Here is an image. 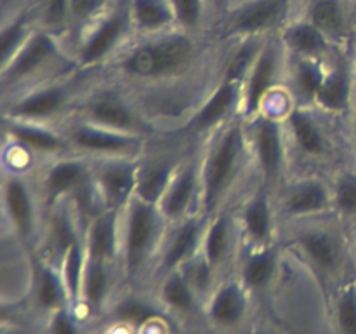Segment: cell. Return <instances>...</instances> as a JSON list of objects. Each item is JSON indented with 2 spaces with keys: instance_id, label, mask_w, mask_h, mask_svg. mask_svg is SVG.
Segmentation results:
<instances>
[{
  "instance_id": "6da1fadb",
  "label": "cell",
  "mask_w": 356,
  "mask_h": 334,
  "mask_svg": "<svg viewBox=\"0 0 356 334\" xmlns=\"http://www.w3.org/2000/svg\"><path fill=\"white\" fill-rule=\"evenodd\" d=\"M250 159L249 125L235 117L209 134L200 164V214L211 216L221 211V204Z\"/></svg>"
},
{
  "instance_id": "7a4b0ae2",
  "label": "cell",
  "mask_w": 356,
  "mask_h": 334,
  "mask_svg": "<svg viewBox=\"0 0 356 334\" xmlns=\"http://www.w3.org/2000/svg\"><path fill=\"white\" fill-rule=\"evenodd\" d=\"M198 54L197 40L181 28L143 37L117 56V72L136 84L170 82L186 75Z\"/></svg>"
},
{
  "instance_id": "3957f363",
  "label": "cell",
  "mask_w": 356,
  "mask_h": 334,
  "mask_svg": "<svg viewBox=\"0 0 356 334\" xmlns=\"http://www.w3.org/2000/svg\"><path fill=\"white\" fill-rule=\"evenodd\" d=\"M169 223L155 204L134 197L120 211L118 263L127 280L138 277L153 257H159Z\"/></svg>"
},
{
  "instance_id": "277c9868",
  "label": "cell",
  "mask_w": 356,
  "mask_h": 334,
  "mask_svg": "<svg viewBox=\"0 0 356 334\" xmlns=\"http://www.w3.org/2000/svg\"><path fill=\"white\" fill-rule=\"evenodd\" d=\"M134 30L129 0H117L99 17L80 31L73 63L80 70H92L118 56Z\"/></svg>"
},
{
  "instance_id": "5b68a950",
  "label": "cell",
  "mask_w": 356,
  "mask_h": 334,
  "mask_svg": "<svg viewBox=\"0 0 356 334\" xmlns=\"http://www.w3.org/2000/svg\"><path fill=\"white\" fill-rule=\"evenodd\" d=\"M61 59L63 51L59 37L38 26L26 44L16 52V56L0 70L2 90L6 94H16L26 89L28 84L35 86V82Z\"/></svg>"
},
{
  "instance_id": "8992f818",
  "label": "cell",
  "mask_w": 356,
  "mask_h": 334,
  "mask_svg": "<svg viewBox=\"0 0 356 334\" xmlns=\"http://www.w3.org/2000/svg\"><path fill=\"white\" fill-rule=\"evenodd\" d=\"M63 132L72 152L89 160L139 159L146 148L145 136L111 131L79 118H72Z\"/></svg>"
},
{
  "instance_id": "52a82bcc",
  "label": "cell",
  "mask_w": 356,
  "mask_h": 334,
  "mask_svg": "<svg viewBox=\"0 0 356 334\" xmlns=\"http://www.w3.org/2000/svg\"><path fill=\"white\" fill-rule=\"evenodd\" d=\"M14 100L3 104V118L52 124L73 101V82L56 77L13 94Z\"/></svg>"
},
{
  "instance_id": "ba28073f",
  "label": "cell",
  "mask_w": 356,
  "mask_h": 334,
  "mask_svg": "<svg viewBox=\"0 0 356 334\" xmlns=\"http://www.w3.org/2000/svg\"><path fill=\"white\" fill-rule=\"evenodd\" d=\"M284 45L280 38H270L263 42L252 66L247 72L242 89V106L240 117L243 120H252L263 111L268 97L280 89L282 77H284Z\"/></svg>"
},
{
  "instance_id": "9c48e42d",
  "label": "cell",
  "mask_w": 356,
  "mask_h": 334,
  "mask_svg": "<svg viewBox=\"0 0 356 334\" xmlns=\"http://www.w3.org/2000/svg\"><path fill=\"white\" fill-rule=\"evenodd\" d=\"M250 159L259 173L263 186L271 188L282 177L287 162V132L282 118L261 113L247 122Z\"/></svg>"
},
{
  "instance_id": "30bf717a",
  "label": "cell",
  "mask_w": 356,
  "mask_h": 334,
  "mask_svg": "<svg viewBox=\"0 0 356 334\" xmlns=\"http://www.w3.org/2000/svg\"><path fill=\"white\" fill-rule=\"evenodd\" d=\"M40 198L23 173H6L2 181L3 218L14 237L33 246L40 233Z\"/></svg>"
},
{
  "instance_id": "8fae6325",
  "label": "cell",
  "mask_w": 356,
  "mask_h": 334,
  "mask_svg": "<svg viewBox=\"0 0 356 334\" xmlns=\"http://www.w3.org/2000/svg\"><path fill=\"white\" fill-rule=\"evenodd\" d=\"M73 118L111 129V131L125 132L134 136H148L152 127L145 120L138 108L117 94H96L76 106Z\"/></svg>"
},
{
  "instance_id": "7c38bea8",
  "label": "cell",
  "mask_w": 356,
  "mask_h": 334,
  "mask_svg": "<svg viewBox=\"0 0 356 334\" xmlns=\"http://www.w3.org/2000/svg\"><path fill=\"white\" fill-rule=\"evenodd\" d=\"M92 180V164L89 159L76 153L54 157L40 176L42 204L47 209L54 207L59 202L75 197L89 181Z\"/></svg>"
},
{
  "instance_id": "4fadbf2b",
  "label": "cell",
  "mask_w": 356,
  "mask_h": 334,
  "mask_svg": "<svg viewBox=\"0 0 356 334\" xmlns=\"http://www.w3.org/2000/svg\"><path fill=\"white\" fill-rule=\"evenodd\" d=\"M92 164V183L104 209L122 211L138 190L141 159H101Z\"/></svg>"
},
{
  "instance_id": "5bb4252c",
  "label": "cell",
  "mask_w": 356,
  "mask_h": 334,
  "mask_svg": "<svg viewBox=\"0 0 356 334\" xmlns=\"http://www.w3.org/2000/svg\"><path fill=\"white\" fill-rule=\"evenodd\" d=\"M292 0H249L228 14L225 37L259 38L280 26L291 9Z\"/></svg>"
},
{
  "instance_id": "9a60e30c",
  "label": "cell",
  "mask_w": 356,
  "mask_h": 334,
  "mask_svg": "<svg viewBox=\"0 0 356 334\" xmlns=\"http://www.w3.org/2000/svg\"><path fill=\"white\" fill-rule=\"evenodd\" d=\"M200 164L188 160L177 166L169 186L156 204L169 225L200 214Z\"/></svg>"
},
{
  "instance_id": "2e32d148",
  "label": "cell",
  "mask_w": 356,
  "mask_h": 334,
  "mask_svg": "<svg viewBox=\"0 0 356 334\" xmlns=\"http://www.w3.org/2000/svg\"><path fill=\"white\" fill-rule=\"evenodd\" d=\"M207 218L209 216L205 214H195L169 225L159 253V270L162 275L181 270L184 264L200 254Z\"/></svg>"
},
{
  "instance_id": "e0dca14e",
  "label": "cell",
  "mask_w": 356,
  "mask_h": 334,
  "mask_svg": "<svg viewBox=\"0 0 356 334\" xmlns=\"http://www.w3.org/2000/svg\"><path fill=\"white\" fill-rule=\"evenodd\" d=\"M289 219H312L332 211V184L322 177H302L289 184L277 205Z\"/></svg>"
},
{
  "instance_id": "ac0fdd59",
  "label": "cell",
  "mask_w": 356,
  "mask_h": 334,
  "mask_svg": "<svg viewBox=\"0 0 356 334\" xmlns=\"http://www.w3.org/2000/svg\"><path fill=\"white\" fill-rule=\"evenodd\" d=\"M278 209L270 195V188L261 186L252 197L247 198L242 211L236 216L240 235L249 247L273 246L277 230Z\"/></svg>"
},
{
  "instance_id": "d6986e66",
  "label": "cell",
  "mask_w": 356,
  "mask_h": 334,
  "mask_svg": "<svg viewBox=\"0 0 356 334\" xmlns=\"http://www.w3.org/2000/svg\"><path fill=\"white\" fill-rule=\"evenodd\" d=\"M3 131L10 145L23 150L24 153L61 157L73 153L63 129H54L52 124L13 120L3 118Z\"/></svg>"
},
{
  "instance_id": "ffe728a7",
  "label": "cell",
  "mask_w": 356,
  "mask_h": 334,
  "mask_svg": "<svg viewBox=\"0 0 356 334\" xmlns=\"http://www.w3.org/2000/svg\"><path fill=\"white\" fill-rule=\"evenodd\" d=\"M312 106L294 104L287 117L284 118L287 139L294 145L296 152L309 160H320L329 152V138L320 124Z\"/></svg>"
},
{
  "instance_id": "44dd1931",
  "label": "cell",
  "mask_w": 356,
  "mask_h": 334,
  "mask_svg": "<svg viewBox=\"0 0 356 334\" xmlns=\"http://www.w3.org/2000/svg\"><path fill=\"white\" fill-rule=\"evenodd\" d=\"M296 244L320 273H336L344 261V246L337 233L323 226H309L296 233Z\"/></svg>"
},
{
  "instance_id": "7402d4cb",
  "label": "cell",
  "mask_w": 356,
  "mask_h": 334,
  "mask_svg": "<svg viewBox=\"0 0 356 334\" xmlns=\"http://www.w3.org/2000/svg\"><path fill=\"white\" fill-rule=\"evenodd\" d=\"M87 257L117 263L120 247V211L104 209L83 226Z\"/></svg>"
},
{
  "instance_id": "603a6c76",
  "label": "cell",
  "mask_w": 356,
  "mask_h": 334,
  "mask_svg": "<svg viewBox=\"0 0 356 334\" xmlns=\"http://www.w3.org/2000/svg\"><path fill=\"white\" fill-rule=\"evenodd\" d=\"M240 228L235 216L218 211L207 218L200 254L216 271L229 260L238 242Z\"/></svg>"
},
{
  "instance_id": "cb8c5ba5",
  "label": "cell",
  "mask_w": 356,
  "mask_h": 334,
  "mask_svg": "<svg viewBox=\"0 0 356 334\" xmlns=\"http://www.w3.org/2000/svg\"><path fill=\"white\" fill-rule=\"evenodd\" d=\"M249 308V289L240 280H228L212 291L207 301V315L216 326L236 327Z\"/></svg>"
},
{
  "instance_id": "d4e9b609",
  "label": "cell",
  "mask_w": 356,
  "mask_h": 334,
  "mask_svg": "<svg viewBox=\"0 0 356 334\" xmlns=\"http://www.w3.org/2000/svg\"><path fill=\"white\" fill-rule=\"evenodd\" d=\"M353 104V77L344 63L329 66L312 108L322 113H344Z\"/></svg>"
},
{
  "instance_id": "484cf974",
  "label": "cell",
  "mask_w": 356,
  "mask_h": 334,
  "mask_svg": "<svg viewBox=\"0 0 356 334\" xmlns=\"http://www.w3.org/2000/svg\"><path fill=\"white\" fill-rule=\"evenodd\" d=\"M33 292L38 306L49 313L72 305L58 263L47 257L33 261Z\"/></svg>"
},
{
  "instance_id": "4316f807",
  "label": "cell",
  "mask_w": 356,
  "mask_h": 334,
  "mask_svg": "<svg viewBox=\"0 0 356 334\" xmlns=\"http://www.w3.org/2000/svg\"><path fill=\"white\" fill-rule=\"evenodd\" d=\"M278 38H280L285 52L294 58L325 59L330 47V38L323 35L308 19L289 24Z\"/></svg>"
},
{
  "instance_id": "83f0119b",
  "label": "cell",
  "mask_w": 356,
  "mask_h": 334,
  "mask_svg": "<svg viewBox=\"0 0 356 334\" xmlns=\"http://www.w3.org/2000/svg\"><path fill=\"white\" fill-rule=\"evenodd\" d=\"M132 26L143 37L177 28L170 0H129Z\"/></svg>"
},
{
  "instance_id": "f1b7e54d",
  "label": "cell",
  "mask_w": 356,
  "mask_h": 334,
  "mask_svg": "<svg viewBox=\"0 0 356 334\" xmlns=\"http://www.w3.org/2000/svg\"><path fill=\"white\" fill-rule=\"evenodd\" d=\"M329 66L325 59H308L294 58L291 66V90L292 97H296V104L313 106L315 97L322 87L323 79L327 75Z\"/></svg>"
},
{
  "instance_id": "f546056e",
  "label": "cell",
  "mask_w": 356,
  "mask_h": 334,
  "mask_svg": "<svg viewBox=\"0 0 356 334\" xmlns=\"http://www.w3.org/2000/svg\"><path fill=\"white\" fill-rule=\"evenodd\" d=\"M278 270V254L273 246L249 247L240 267V282L249 292L263 291L271 284Z\"/></svg>"
},
{
  "instance_id": "4dcf8cb0",
  "label": "cell",
  "mask_w": 356,
  "mask_h": 334,
  "mask_svg": "<svg viewBox=\"0 0 356 334\" xmlns=\"http://www.w3.org/2000/svg\"><path fill=\"white\" fill-rule=\"evenodd\" d=\"M179 162H172L167 159H155L149 162H143L139 166L138 190L136 197L149 204H159L163 191L169 186L174 173H176Z\"/></svg>"
},
{
  "instance_id": "1f68e13d",
  "label": "cell",
  "mask_w": 356,
  "mask_h": 334,
  "mask_svg": "<svg viewBox=\"0 0 356 334\" xmlns=\"http://www.w3.org/2000/svg\"><path fill=\"white\" fill-rule=\"evenodd\" d=\"M113 267L115 263L87 257L82 294H80V301L86 303L87 308L97 310L104 305L113 285Z\"/></svg>"
},
{
  "instance_id": "d6a6232c",
  "label": "cell",
  "mask_w": 356,
  "mask_h": 334,
  "mask_svg": "<svg viewBox=\"0 0 356 334\" xmlns=\"http://www.w3.org/2000/svg\"><path fill=\"white\" fill-rule=\"evenodd\" d=\"M160 298H162L163 305L169 306L174 312L190 315L198 308L200 296L195 291L186 275L181 270H176L163 275L162 285H160Z\"/></svg>"
},
{
  "instance_id": "836d02e7",
  "label": "cell",
  "mask_w": 356,
  "mask_h": 334,
  "mask_svg": "<svg viewBox=\"0 0 356 334\" xmlns=\"http://www.w3.org/2000/svg\"><path fill=\"white\" fill-rule=\"evenodd\" d=\"M308 21L330 40L343 37L346 31V13L341 0H313Z\"/></svg>"
},
{
  "instance_id": "e575fe53",
  "label": "cell",
  "mask_w": 356,
  "mask_h": 334,
  "mask_svg": "<svg viewBox=\"0 0 356 334\" xmlns=\"http://www.w3.org/2000/svg\"><path fill=\"white\" fill-rule=\"evenodd\" d=\"M87 264V253L86 246H83V239L73 244L72 247L66 249L61 260L58 261V267L61 270L63 280H65L66 291H68L70 301L76 303L80 301V294H82V282L83 273H86Z\"/></svg>"
},
{
  "instance_id": "d590c367",
  "label": "cell",
  "mask_w": 356,
  "mask_h": 334,
  "mask_svg": "<svg viewBox=\"0 0 356 334\" xmlns=\"http://www.w3.org/2000/svg\"><path fill=\"white\" fill-rule=\"evenodd\" d=\"M35 24V14L31 10L17 14L10 21H7L2 28V66L7 65L16 56V52L26 44L28 38L37 30Z\"/></svg>"
},
{
  "instance_id": "8d00e7d4",
  "label": "cell",
  "mask_w": 356,
  "mask_h": 334,
  "mask_svg": "<svg viewBox=\"0 0 356 334\" xmlns=\"http://www.w3.org/2000/svg\"><path fill=\"white\" fill-rule=\"evenodd\" d=\"M160 312L152 305L139 298H127L117 303L113 308V319L122 326L146 327L159 320Z\"/></svg>"
},
{
  "instance_id": "74e56055",
  "label": "cell",
  "mask_w": 356,
  "mask_h": 334,
  "mask_svg": "<svg viewBox=\"0 0 356 334\" xmlns=\"http://www.w3.org/2000/svg\"><path fill=\"white\" fill-rule=\"evenodd\" d=\"M40 28L59 37L63 31L70 30V0H42Z\"/></svg>"
},
{
  "instance_id": "f35d334b",
  "label": "cell",
  "mask_w": 356,
  "mask_h": 334,
  "mask_svg": "<svg viewBox=\"0 0 356 334\" xmlns=\"http://www.w3.org/2000/svg\"><path fill=\"white\" fill-rule=\"evenodd\" d=\"M332 211L343 218H356V176L344 174L332 184Z\"/></svg>"
},
{
  "instance_id": "ab89813d",
  "label": "cell",
  "mask_w": 356,
  "mask_h": 334,
  "mask_svg": "<svg viewBox=\"0 0 356 334\" xmlns=\"http://www.w3.org/2000/svg\"><path fill=\"white\" fill-rule=\"evenodd\" d=\"M110 6V0H70V28L82 31Z\"/></svg>"
},
{
  "instance_id": "60d3db41",
  "label": "cell",
  "mask_w": 356,
  "mask_h": 334,
  "mask_svg": "<svg viewBox=\"0 0 356 334\" xmlns=\"http://www.w3.org/2000/svg\"><path fill=\"white\" fill-rule=\"evenodd\" d=\"M177 28L184 31H195L204 19L205 0H170Z\"/></svg>"
},
{
  "instance_id": "b9f144b4",
  "label": "cell",
  "mask_w": 356,
  "mask_h": 334,
  "mask_svg": "<svg viewBox=\"0 0 356 334\" xmlns=\"http://www.w3.org/2000/svg\"><path fill=\"white\" fill-rule=\"evenodd\" d=\"M336 320L343 334H356V284L339 292L336 301Z\"/></svg>"
},
{
  "instance_id": "7bdbcfd3",
  "label": "cell",
  "mask_w": 356,
  "mask_h": 334,
  "mask_svg": "<svg viewBox=\"0 0 356 334\" xmlns=\"http://www.w3.org/2000/svg\"><path fill=\"white\" fill-rule=\"evenodd\" d=\"M49 333L51 334H80V326L76 317L72 313V305L59 308L51 313L49 322Z\"/></svg>"
},
{
  "instance_id": "ee69618b",
  "label": "cell",
  "mask_w": 356,
  "mask_h": 334,
  "mask_svg": "<svg viewBox=\"0 0 356 334\" xmlns=\"http://www.w3.org/2000/svg\"><path fill=\"white\" fill-rule=\"evenodd\" d=\"M205 2H207V7H211L212 13L222 16V14H226L229 0H205Z\"/></svg>"
},
{
  "instance_id": "f6af8a7d",
  "label": "cell",
  "mask_w": 356,
  "mask_h": 334,
  "mask_svg": "<svg viewBox=\"0 0 356 334\" xmlns=\"http://www.w3.org/2000/svg\"><path fill=\"white\" fill-rule=\"evenodd\" d=\"M353 143L356 150V100H355V108H353Z\"/></svg>"
},
{
  "instance_id": "bcb514c9",
  "label": "cell",
  "mask_w": 356,
  "mask_h": 334,
  "mask_svg": "<svg viewBox=\"0 0 356 334\" xmlns=\"http://www.w3.org/2000/svg\"><path fill=\"white\" fill-rule=\"evenodd\" d=\"M254 334H277V333H273V331H268V329H256L254 331Z\"/></svg>"
}]
</instances>
